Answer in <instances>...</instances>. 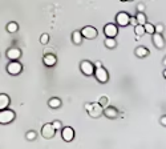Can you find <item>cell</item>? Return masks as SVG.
Here are the masks:
<instances>
[{
    "mask_svg": "<svg viewBox=\"0 0 166 149\" xmlns=\"http://www.w3.org/2000/svg\"><path fill=\"white\" fill-rule=\"evenodd\" d=\"M15 117H16V115H15V112L11 111V109L8 108H4L0 111V124H9L12 123V121L15 120Z\"/></svg>",
    "mask_w": 166,
    "mask_h": 149,
    "instance_id": "obj_1",
    "label": "cell"
},
{
    "mask_svg": "<svg viewBox=\"0 0 166 149\" xmlns=\"http://www.w3.org/2000/svg\"><path fill=\"white\" fill-rule=\"evenodd\" d=\"M80 32H81V35H83V37H85V39H88V40H93V39H96L97 35H98L97 29H96L95 27H92V26L84 27Z\"/></svg>",
    "mask_w": 166,
    "mask_h": 149,
    "instance_id": "obj_2",
    "label": "cell"
},
{
    "mask_svg": "<svg viewBox=\"0 0 166 149\" xmlns=\"http://www.w3.org/2000/svg\"><path fill=\"white\" fill-rule=\"evenodd\" d=\"M97 79V81L100 83H106L109 80V74H108V71H106L104 67H100V68H95V73H93Z\"/></svg>",
    "mask_w": 166,
    "mask_h": 149,
    "instance_id": "obj_3",
    "label": "cell"
},
{
    "mask_svg": "<svg viewBox=\"0 0 166 149\" xmlns=\"http://www.w3.org/2000/svg\"><path fill=\"white\" fill-rule=\"evenodd\" d=\"M23 71V65L17 60H11V63L7 65V72L9 74H19Z\"/></svg>",
    "mask_w": 166,
    "mask_h": 149,
    "instance_id": "obj_4",
    "label": "cell"
},
{
    "mask_svg": "<svg viewBox=\"0 0 166 149\" xmlns=\"http://www.w3.org/2000/svg\"><path fill=\"white\" fill-rule=\"evenodd\" d=\"M80 69H81V72H83L84 74H86V76H90V74L95 73V65H93L90 61H88V60L81 61Z\"/></svg>",
    "mask_w": 166,
    "mask_h": 149,
    "instance_id": "obj_5",
    "label": "cell"
},
{
    "mask_svg": "<svg viewBox=\"0 0 166 149\" xmlns=\"http://www.w3.org/2000/svg\"><path fill=\"white\" fill-rule=\"evenodd\" d=\"M102 112H104V108L100 105L98 103H93L90 106V109L88 111L89 116L90 117H100L101 115H102Z\"/></svg>",
    "mask_w": 166,
    "mask_h": 149,
    "instance_id": "obj_6",
    "label": "cell"
},
{
    "mask_svg": "<svg viewBox=\"0 0 166 149\" xmlns=\"http://www.w3.org/2000/svg\"><path fill=\"white\" fill-rule=\"evenodd\" d=\"M104 33H105L106 37H116L118 33L117 26H116V24H112V23L106 24V26L104 27Z\"/></svg>",
    "mask_w": 166,
    "mask_h": 149,
    "instance_id": "obj_7",
    "label": "cell"
},
{
    "mask_svg": "<svg viewBox=\"0 0 166 149\" xmlns=\"http://www.w3.org/2000/svg\"><path fill=\"white\" fill-rule=\"evenodd\" d=\"M56 133V129L53 128L52 124H45V125L41 128V135H43L44 138H52Z\"/></svg>",
    "mask_w": 166,
    "mask_h": 149,
    "instance_id": "obj_8",
    "label": "cell"
},
{
    "mask_svg": "<svg viewBox=\"0 0 166 149\" xmlns=\"http://www.w3.org/2000/svg\"><path fill=\"white\" fill-rule=\"evenodd\" d=\"M61 137H63V140L66 141V143L72 141L75 138V131H73V128H71V126L63 128V131H61Z\"/></svg>",
    "mask_w": 166,
    "mask_h": 149,
    "instance_id": "obj_9",
    "label": "cell"
},
{
    "mask_svg": "<svg viewBox=\"0 0 166 149\" xmlns=\"http://www.w3.org/2000/svg\"><path fill=\"white\" fill-rule=\"evenodd\" d=\"M129 19H130V16L126 12H120L116 16V23L120 27H126V26H129Z\"/></svg>",
    "mask_w": 166,
    "mask_h": 149,
    "instance_id": "obj_10",
    "label": "cell"
},
{
    "mask_svg": "<svg viewBox=\"0 0 166 149\" xmlns=\"http://www.w3.org/2000/svg\"><path fill=\"white\" fill-rule=\"evenodd\" d=\"M153 43H154V45L157 47L158 49L165 48V39H163L162 33L154 32V33H153Z\"/></svg>",
    "mask_w": 166,
    "mask_h": 149,
    "instance_id": "obj_11",
    "label": "cell"
},
{
    "mask_svg": "<svg viewBox=\"0 0 166 149\" xmlns=\"http://www.w3.org/2000/svg\"><path fill=\"white\" fill-rule=\"evenodd\" d=\"M7 57L9 60H19L21 57V51L19 48H9L7 51Z\"/></svg>",
    "mask_w": 166,
    "mask_h": 149,
    "instance_id": "obj_12",
    "label": "cell"
},
{
    "mask_svg": "<svg viewBox=\"0 0 166 149\" xmlns=\"http://www.w3.org/2000/svg\"><path fill=\"white\" fill-rule=\"evenodd\" d=\"M102 113L108 118H117L118 117V111L114 108V106H105Z\"/></svg>",
    "mask_w": 166,
    "mask_h": 149,
    "instance_id": "obj_13",
    "label": "cell"
},
{
    "mask_svg": "<svg viewBox=\"0 0 166 149\" xmlns=\"http://www.w3.org/2000/svg\"><path fill=\"white\" fill-rule=\"evenodd\" d=\"M43 61H44V64H45L47 67H53L54 64H56V61H57V59H56V56H54V55L48 53V55H45V56H44Z\"/></svg>",
    "mask_w": 166,
    "mask_h": 149,
    "instance_id": "obj_14",
    "label": "cell"
},
{
    "mask_svg": "<svg viewBox=\"0 0 166 149\" xmlns=\"http://www.w3.org/2000/svg\"><path fill=\"white\" fill-rule=\"evenodd\" d=\"M134 53H136V56H137V57L142 59V57H146V56H148L150 52H149V49L145 48V47H138V48H136Z\"/></svg>",
    "mask_w": 166,
    "mask_h": 149,
    "instance_id": "obj_15",
    "label": "cell"
},
{
    "mask_svg": "<svg viewBox=\"0 0 166 149\" xmlns=\"http://www.w3.org/2000/svg\"><path fill=\"white\" fill-rule=\"evenodd\" d=\"M83 35H81L80 31H75L73 33H72V41L75 44H77V45H80L81 43H83Z\"/></svg>",
    "mask_w": 166,
    "mask_h": 149,
    "instance_id": "obj_16",
    "label": "cell"
},
{
    "mask_svg": "<svg viewBox=\"0 0 166 149\" xmlns=\"http://www.w3.org/2000/svg\"><path fill=\"white\" fill-rule=\"evenodd\" d=\"M9 103H11V100H9V97L7 95H4V93H1L0 95V111L4 108H7V106L9 105Z\"/></svg>",
    "mask_w": 166,
    "mask_h": 149,
    "instance_id": "obj_17",
    "label": "cell"
},
{
    "mask_svg": "<svg viewBox=\"0 0 166 149\" xmlns=\"http://www.w3.org/2000/svg\"><path fill=\"white\" fill-rule=\"evenodd\" d=\"M48 105L51 106V108H53V109H57V108H60L61 106V100L60 99H57V97H53V99H51V100L48 101Z\"/></svg>",
    "mask_w": 166,
    "mask_h": 149,
    "instance_id": "obj_18",
    "label": "cell"
},
{
    "mask_svg": "<svg viewBox=\"0 0 166 149\" xmlns=\"http://www.w3.org/2000/svg\"><path fill=\"white\" fill-rule=\"evenodd\" d=\"M116 45H117V43H116L114 37H106L105 39V47L109 49H113L116 48Z\"/></svg>",
    "mask_w": 166,
    "mask_h": 149,
    "instance_id": "obj_19",
    "label": "cell"
},
{
    "mask_svg": "<svg viewBox=\"0 0 166 149\" xmlns=\"http://www.w3.org/2000/svg\"><path fill=\"white\" fill-rule=\"evenodd\" d=\"M143 28H145V33H150V35H153V33L155 32L154 26H153L152 23H148V21H146V23L143 24Z\"/></svg>",
    "mask_w": 166,
    "mask_h": 149,
    "instance_id": "obj_20",
    "label": "cell"
},
{
    "mask_svg": "<svg viewBox=\"0 0 166 149\" xmlns=\"http://www.w3.org/2000/svg\"><path fill=\"white\" fill-rule=\"evenodd\" d=\"M134 32L136 36H142V35H145V28L142 24H137V26H134Z\"/></svg>",
    "mask_w": 166,
    "mask_h": 149,
    "instance_id": "obj_21",
    "label": "cell"
},
{
    "mask_svg": "<svg viewBox=\"0 0 166 149\" xmlns=\"http://www.w3.org/2000/svg\"><path fill=\"white\" fill-rule=\"evenodd\" d=\"M17 29H19V26H17L15 21H11V23L7 24V31L11 32V33H13V32H16Z\"/></svg>",
    "mask_w": 166,
    "mask_h": 149,
    "instance_id": "obj_22",
    "label": "cell"
},
{
    "mask_svg": "<svg viewBox=\"0 0 166 149\" xmlns=\"http://www.w3.org/2000/svg\"><path fill=\"white\" fill-rule=\"evenodd\" d=\"M136 19H137V23L138 24H145L146 23V16H145V13L143 12H138L137 13V16H136Z\"/></svg>",
    "mask_w": 166,
    "mask_h": 149,
    "instance_id": "obj_23",
    "label": "cell"
},
{
    "mask_svg": "<svg viewBox=\"0 0 166 149\" xmlns=\"http://www.w3.org/2000/svg\"><path fill=\"white\" fill-rule=\"evenodd\" d=\"M36 132H33V131H29V132H27V135H25V138L27 140H29V141H32V140H35L36 138Z\"/></svg>",
    "mask_w": 166,
    "mask_h": 149,
    "instance_id": "obj_24",
    "label": "cell"
},
{
    "mask_svg": "<svg viewBox=\"0 0 166 149\" xmlns=\"http://www.w3.org/2000/svg\"><path fill=\"white\" fill-rule=\"evenodd\" d=\"M98 104H100L102 108H105V106H108V104H109V100H108V97H105V96H102V97L100 99V101H98Z\"/></svg>",
    "mask_w": 166,
    "mask_h": 149,
    "instance_id": "obj_25",
    "label": "cell"
},
{
    "mask_svg": "<svg viewBox=\"0 0 166 149\" xmlns=\"http://www.w3.org/2000/svg\"><path fill=\"white\" fill-rule=\"evenodd\" d=\"M48 41H49V36H48V33H44V35H41V37H40V43L45 45V44L48 43Z\"/></svg>",
    "mask_w": 166,
    "mask_h": 149,
    "instance_id": "obj_26",
    "label": "cell"
},
{
    "mask_svg": "<svg viewBox=\"0 0 166 149\" xmlns=\"http://www.w3.org/2000/svg\"><path fill=\"white\" fill-rule=\"evenodd\" d=\"M52 125H53V128L56 129V131H59V129L63 128V124H61V121H59V120H54L53 123H52Z\"/></svg>",
    "mask_w": 166,
    "mask_h": 149,
    "instance_id": "obj_27",
    "label": "cell"
},
{
    "mask_svg": "<svg viewBox=\"0 0 166 149\" xmlns=\"http://www.w3.org/2000/svg\"><path fill=\"white\" fill-rule=\"evenodd\" d=\"M154 29L157 33H162L163 32V26L162 24H157V26H154Z\"/></svg>",
    "mask_w": 166,
    "mask_h": 149,
    "instance_id": "obj_28",
    "label": "cell"
},
{
    "mask_svg": "<svg viewBox=\"0 0 166 149\" xmlns=\"http://www.w3.org/2000/svg\"><path fill=\"white\" fill-rule=\"evenodd\" d=\"M129 24H132L133 27L134 26H137V19H136V17H130V19H129Z\"/></svg>",
    "mask_w": 166,
    "mask_h": 149,
    "instance_id": "obj_29",
    "label": "cell"
},
{
    "mask_svg": "<svg viewBox=\"0 0 166 149\" xmlns=\"http://www.w3.org/2000/svg\"><path fill=\"white\" fill-rule=\"evenodd\" d=\"M137 9H138V12H143V9H145V6H143L142 3L138 4V6H137Z\"/></svg>",
    "mask_w": 166,
    "mask_h": 149,
    "instance_id": "obj_30",
    "label": "cell"
},
{
    "mask_svg": "<svg viewBox=\"0 0 166 149\" xmlns=\"http://www.w3.org/2000/svg\"><path fill=\"white\" fill-rule=\"evenodd\" d=\"M161 125L166 126V116H162V117H161Z\"/></svg>",
    "mask_w": 166,
    "mask_h": 149,
    "instance_id": "obj_31",
    "label": "cell"
},
{
    "mask_svg": "<svg viewBox=\"0 0 166 149\" xmlns=\"http://www.w3.org/2000/svg\"><path fill=\"white\" fill-rule=\"evenodd\" d=\"M93 65H95V68H100V67H102V64H101V61H96Z\"/></svg>",
    "mask_w": 166,
    "mask_h": 149,
    "instance_id": "obj_32",
    "label": "cell"
},
{
    "mask_svg": "<svg viewBox=\"0 0 166 149\" xmlns=\"http://www.w3.org/2000/svg\"><path fill=\"white\" fill-rule=\"evenodd\" d=\"M90 106H92V104H89V103H88V104H85V111L88 112L89 109H90Z\"/></svg>",
    "mask_w": 166,
    "mask_h": 149,
    "instance_id": "obj_33",
    "label": "cell"
},
{
    "mask_svg": "<svg viewBox=\"0 0 166 149\" xmlns=\"http://www.w3.org/2000/svg\"><path fill=\"white\" fill-rule=\"evenodd\" d=\"M163 77L166 79V69H165V71H163Z\"/></svg>",
    "mask_w": 166,
    "mask_h": 149,
    "instance_id": "obj_34",
    "label": "cell"
},
{
    "mask_svg": "<svg viewBox=\"0 0 166 149\" xmlns=\"http://www.w3.org/2000/svg\"><path fill=\"white\" fill-rule=\"evenodd\" d=\"M163 64L166 65V56H165V59H163Z\"/></svg>",
    "mask_w": 166,
    "mask_h": 149,
    "instance_id": "obj_35",
    "label": "cell"
},
{
    "mask_svg": "<svg viewBox=\"0 0 166 149\" xmlns=\"http://www.w3.org/2000/svg\"><path fill=\"white\" fill-rule=\"evenodd\" d=\"M126 1H133V0H126Z\"/></svg>",
    "mask_w": 166,
    "mask_h": 149,
    "instance_id": "obj_36",
    "label": "cell"
},
{
    "mask_svg": "<svg viewBox=\"0 0 166 149\" xmlns=\"http://www.w3.org/2000/svg\"><path fill=\"white\" fill-rule=\"evenodd\" d=\"M121 1H126V0H121Z\"/></svg>",
    "mask_w": 166,
    "mask_h": 149,
    "instance_id": "obj_37",
    "label": "cell"
}]
</instances>
